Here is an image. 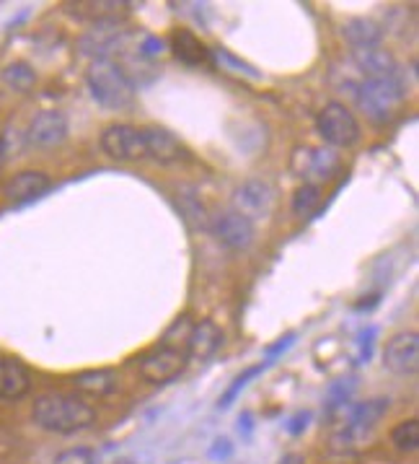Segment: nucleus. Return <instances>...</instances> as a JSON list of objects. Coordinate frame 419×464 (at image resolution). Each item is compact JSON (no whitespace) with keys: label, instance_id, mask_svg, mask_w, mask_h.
Wrapping results in <instances>:
<instances>
[{"label":"nucleus","instance_id":"1","mask_svg":"<svg viewBox=\"0 0 419 464\" xmlns=\"http://www.w3.org/2000/svg\"><path fill=\"white\" fill-rule=\"evenodd\" d=\"M32 418L42 430L71 436L78 430H86L96 420V410L81 394L65 392H44L32 405Z\"/></svg>","mask_w":419,"mask_h":464},{"label":"nucleus","instance_id":"2","mask_svg":"<svg viewBox=\"0 0 419 464\" xmlns=\"http://www.w3.org/2000/svg\"><path fill=\"white\" fill-rule=\"evenodd\" d=\"M86 83L91 92L93 102L99 107L111 111L128 110L135 102V83L114 60L104 57V60H93L86 71Z\"/></svg>","mask_w":419,"mask_h":464},{"label":"nucleus","instance_id":"3","mask_svg":"<svg viewBox=\"0 0 419 464\" xmlns=\"http://www.w3.org/2000/svg\"><path fill=\"white\" fill-rule=\"evenodd\" d=\"M355 96H357V107L373 125H388L401 110V104L406 102V83L399 75L365 78Z\"/></svg>","mask_w":419,"mask_h":464},{"label":"nucleus","instance_id":"4","mask_svg":"<svg viewBox=\"0 0 419 464\" xmlns=\"http://www.w3.org/2000/svg\"><path fill=\"white\" fill-rule=\"evenodd\" d=\"M386 412H388V400L386 397H373V400H365L360 405H352L347 410L342 426L337 428V433H334V446L339 451L357 449L373 436V430L381 423Z\"/></svg>","mask_w":419,"mask_h":464},{"label":"nucleus","instance_id":"5","mask_svg":"<svg viewBox=\"0 0 419 464\" xmlns=\"http://www.w3.org/2000/svg\"><path fill=\"white\" fill-rule=\"evenodd\" d=\"M316 130L324 138L329 149H352L360 143V122L345 104L331 102L316 117Z\"/></svg>","mask_w":419,"mask_h":464},{"label":"nucleus","instance_id":"6","mask_svg":"<svg viewBox=\"0 0 419 464\" xmlns=\"http://www.w3.org/2000/svg\"><path fill=\"white\" fill-rule=\"evenodd\" d=\"M342 167L337 150L324 149V146H298L290 156V171L303 179V185L321 187L329 182Z\"/></svg>","mask_w":419,"mask_h":464},{"label":"nucleus","instance_id":"7","mask_svg":"<svg viewBox=\"0 0 419 464\" xmlns=\"http://www.w3.org/2000/svg\"><path fill=\"white\" fill-rule=\"evenodd\" d=\"M189 363V358L179 348L171 345H158L153 351H148L140 361H138V372L146 379L148 384L153 387H164L168 382L179 379V373H184Z\"/></svg>","mask_w":419,"mask_h":464},{"label":"nucleus","instance_id":"8","mask_svg":"<svg viewBox=\"0 0 419 464\" xmlns=\"http://www.w3.org/2000/svg\"><path fill=\"white\" fill-rule=\"evenodd\" d=\"M277 192L267 179H246L233 189V208L238 216L249 221H267L272 216Z\"/></svg>","mask_w":419,"mask_h":464},{"label":"nucleus","instance_id":"9","mask_svg":"<svg viewBox=\"0 0 419 464\" xmlns=\"http://www.w3.org/2000/svg\"><path fill=\"white\" fill-rule=\"evenodd\" d=\"M99 143H101V150L110 159H114V161L129 164V161H143V159H148L143 128H135V125L114 122L110 128H104Z\"/></svg>","mask_w":419,"mask_h":464},{"label":"nucleus","instance_id":"10","mask_svg":"<svg viewBox=\"0 0 419 464\" xmlns=\"http://www.w3.org/2000/svg\"><path fill=\"white\" fill-rule=\"evenodd\" d=\"M207 226H210V231L218 239V244H223L231 252H243V249H249L254 244V223L243 218V216H238L236 210H225V213L213 216Z\"/></svg>","mask_w":419,"mask_h":464},{"label":"nucleus","instance_id":"11","mask_svg":"<svg viewBox=\"0 0 419 464\" xmlns=\"http://www.w3.org/2000/svg\"><path fill=\"white\" fill-rule=\"evenodd\" d=\"M383 366L396 376H414L419 369V334L396 333L383 348Z\"/></svg>","mask_w":419,"mask_h":464},{"label":"nucleus","instance_id":"12","mask_svg":"<svg viewBox=\"0 0 419 464\" xmlns=\"http://www.w3.org/2000/svg\"><path fill=\"white\" fill-rule=\"evenodd\" d=\"M68 117L57 110H44L34 114V120L26 128V140L34 149H55L60 143H65L68 138Z\"/></svg>","mask_w":419,"mask_h":464},{"label":"nucleus","instance_id":"13","mask_svg":"<svg viewBox=\"0 0 419 464\" xmlns=\"http://www.w3.org/2000/svg\"><path fill=\"white\" fill-rule=\"evenodd\" d=\"M220 348H223V330L213 319L192 322V330H189L186 345H184L186 358H195L202 363V361H210Z\"/></svg>","mask_w":419,"mask_h":464},{"label":"nucleus","instance_id":"14","mask_svg":"<svg viewBox=\"0 0 419 464\" xmlns=\"http://www.w3.org/2000/svg\"><path fill=\"white\" fill-rule=\"evenodd\" d=\"M143 138H146L148 159H153L158 164H179L186 159V149L179 143V138L166 128L148 125L143 128Z\"/></svg>","mask_w":419,"mask_h":464},{"label":"nucleus","instance_id":"15","mask_svg":"<svg viewBox=\"0 0 419 464\" xmlns=\"http://www.w3.org/2000/svg\"><path fill=\"white\" fill-rule=\"evenodd\" d=\"M32 390V373L19 358L0 355V400H21Z\"/></svg>","mask_w":419,"mask_h":464},{"label":"nucleus","instance_id":"16","mask_svg":"<svg viewBox=\"0 0 419 464\" xmlns=\"http://www.w3.org/2000/svg\"><path fill=\"white\" fill-rule=\"evenodd\" d=\"M168 44H171L174 57H176L179 63H184L186 68H200V65H207V63H210V53H213V50H210L192 29H174Z\"/></svg>","mask_w":419,"mask_h":464},{"label":"nucleus","instance_id":"17","mask_svg":"<svg viewBox=\"0 0 419 464\" xmlns=\"http://www.w3.org/2000/svg\"><path fill=\"white\" fill-rule=\"evenodd\" d=\"M50 187H52V182H50V177L44 171H34V169L32 171H19L14 179H8L5 198L16 205L32 203V200L42 198Z\"/></svg>","mask_w":419,"mask_h":464},{"label":"nucleus","instance_id":"18","mask_svg":"<svg viewBox=\"0 0 419 464\" xmlns=\"http://www.w3.org/2000/svg\"><path fill=\"white\" fill-rule=\"evenodd\" d=\"M342 39L352 50H370V47H381L383 42V26L373 19H347L342 24Z\"/></svg>","mask_w":419,"mask_h":464},{"label":"nucleus","instance_id":"19","mask_svg":"<svg viewBox=\"0 0 419 464\" xmlns=\"http://www.w3.org/2000/svg\"><path fill=\"white\" fill-rule=\"evenodd\" d=\"M355 65L365 73V78H386L396 75V57L386 47H370V50H355Z\"/></svg>","mask_w":419,"mask_h":464},{"label":"nucleus","instance_id":"20","mask_svg":"<svg viewBox=\"0 0 419 464\" xmlns=\"http://www.w3.org/2000/svg\"><path fill=\"white\" fill-rule=\"evenodd\" d=\"M68 8H73L71 14L75 19L91 21L96 26H101V24H117L119 19H125L129 5L128 3H114V0H107V3L99 0V3H73Z\"/></svg>","mask_w":419,"mask_h":464},{"label":"nucleus","instance_id":"21","mask_svg":"<svg viewBox=\"0 0 419 464\" xmlns=\"http://www.w3.org/2000/svg\"><path fill=\"white\" fill-rule=\"evenodd\" d=\"M125 32H117V24H101V26H93L86 37L81 39V53L83 55H91L96 60H104V55H110L111 50L119 44Z\"/></svg>","mask_w":419,"mask_h":464},{"label":"nucleus","instance_id":"22","mask_svg":"<svg viewBox=\"0 0 419 464\" xmlns=\"http://www.w3.org/2000/svg\"><path fill=\"white\" fill-rule=\"evenodd\" d=\"M75 392L81 397H107L117 390V373L110 369H93V372H81L73 379Z\"/></svg>","mask_w":419,"mask_h":464},{"label":"nucleus","instance_id":"23","mask_svg":"<svg viewBox=\"0 0 419 464\" xmlns=\"http://www.w3.org/2000/svg\"><path fill=\"white\" fill-rule=\"evenodd\" d=\"M3 83L8 86V89H14V92H32L34 89V83H37V71L29 65V63H24V60H14V63H8L5 68H3Z\"/></svg>","mask_w":419,"mask_h":464},{"label":"nucleus","instance_id":"24","mask_svg":"<svg viewBox=\"0 0 419 464\" xmlns=\"http://www.w3.org/2000/svg\"><path fill=\"white\" fill-rule=\"evenodd\" d=\"M267 369H270V363H264V361H262V363H256V366H249V369H243V372L238 373L236 379L231 382V387H228V390L220 394L218 410H228V408H231V405H233V402H236V400H238V394H241V392L249 387V382H252V379H256L259 373L267 372Z\"/></svg>","mask_w":419,"mask_h":464},{"label":"nucleus","instance_id":"25","mask_svg":"<svg viewBox=\"0 0 419 464\" xmlns=\"http://www.w3.org/2000/svg\"><path fill=\"white\" fill-rule=\"evenodd\" d=\"M321 208V187L300 185L292 195V213L298 218H310Z\"/></svg>","mask_w":419,"mask_h":464},{"label":"nucleus","instance_id":"26","mask_svg":"<svg viewBox=\"0 0 419 464\" xmlns=\"http://www.w3.org/2000/svg\"><path fill=\"white\" fill-rule=\"evenodd\" d=\"M210 60H215L225 73L241 75V78H249V81H259V78H262V73H259L256 68H252V65L243 63V60H238L236 55H231L228 50H215V53H210Z\"/></svg>","mask_w":419,"mask_h":464},{"label":"nucleus","instance_id":"27","mask_svg":"<svg viewBox=\"0 0 419 464\" xmlns=\"http://www.w3.org/2000/svg\"><path fill=\"white\" fill-rule=\"evenodd\" d=\"M391 444L399 451H417L419 446V420H404L391 430Z\"/></svg>","mask_w":419,"mask_h":464},{"label":"nucleus","instance_id":"28","mask_svg":"<svg viewBox=\"0 0 419 464\" xmlns=\"http://www.w3.org/2000/svg\"><path fill=\"white\" fill-rule=\"evenodd\" d=\"M376 334H378V327H363L360 334H357V340H355V348H357V353H355V361H357V366H365L367 361H370V355H373V345H376Z\"/></svg>","mask_w":419,"mask_h":464},{"label":"nucleus","instance_id":"29","mask_svg":"<svg viewBox=\"0 0 419 464\" xmlns=\"http://www.w3.org/2000/svg\"><path fill=\"white\" fill-rule=\"evenodd\" d=\"M355 379H345V382H334L327 392V402L329 410H337V408H345L347 402H349V394L355 392Z\"/></svg>","mask_w":419,"mask_h":464},{"label":"nucleus","instance_id":"30","mask_svg":"<svg viewBox=\"0 0 419 464\" xmlns=\"http://www.w3.org/2000/svg\"><path fill=\"white\" fill-rule=\"evenodd\" d=\"M55 464H96V454H93L91 449L75 446V449H68V451L57 454Z\"/></svg>","mask_w":419,"mask_h":464},{"label":"nucleus","instance_id":"31","mask_svg":"<svg viewBox=\"0 0 419 464\" xmlns=\"http://www.w3.org/2000/svg\"><path fill=\"white\" fill-rule=\"evenodd\" d=\"M295 337H298V334L288 333L285 337H280V340H277L274 345L264 348V363H270V366H272V363L277 361V358H280V355L288 353V351L292 348V343H295Z\"/></svg>","mask_w":419,"mask_h":464},{"label":"nucleus","instance_id":"32","mask_svg":"<svg viewBox=\"0 0 419 464\" xmlns=\"http://www.w3.org/2000/svg\"><path fill=\"white\" fill-rule=\"evenodd\" d=\"M164 39L158 37H146L143 39V44H140V55L146 57V60H153V57H158L164 53Z\"/></svg>","mask_w":419,"mask_h":464},{"label":"nucleus","instance_id":"33","mask_svg":"<svg viewBox=\"0 0 419 464\" xmlns=\"http://www.w3.org/2000/svg\"><path fill=\"white\" fill-rule=\"evenodd\" d=\"M310 423V412L309 410H303V412H295L290 420H288V433L292 436H298V433H303Z\"/></svg>","mask_w":419,"mask_h":464},{"label":"nucleus","instance_id":"34","mask_svg":"<svg viewBox=\"0 0 419 464\" xmlns=\"http://www.w3.org/2000/svg\"><path fill=\"white\" fill-rule=\"evenodd\" d=\"M231 451H233V449H231V441H228V439H218V441L213 444V449H210V457H213V459H228Z\"/></svg>","mask_w":419,"mask_h":464},{"label":"nucleus","instance_id":"35","mask_svg":"<svg viewBox=\"0 0 419 464\" xmlns=\"http://www.w3.org/2000/svg\"><path fill=\"white\" fill-rule=\"evenodd\" d=\"M252 412H243L241 418H238V433H243V436H249L252 433Z\"/></svg>","mask_w":419,"mask_h":464},{"label":"nucleus","instance_id":"36","mask_svg":"<svg viewBox=\"0 0 419 464\" xmlns=\"http://www.w3.org/2000/svg\"><path fill=\"white\" fill-rule=\"evenodd\" d=\"M277 464H306V462H303V457H300V454H285V457H282Z\"/></svg>","mask_w":419,"mask_h":464},{"label":"nucleus","instance_id":"37","mask_svg":"<svg viewBox=\"0 0 419 464\" xmlns=\"http://www.w3.org/2000/svg\"><path fill=\"white\" fill-rule=\"evenodd\" d=\"M0 164H3V153H0Z\"/></svg>","mask_w":419,"mask_h":464}]
</instances>
